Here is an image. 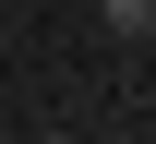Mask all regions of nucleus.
<instances>
[{
	"label": "nucleus",
	"instance_id": "obj_1",
	"mask_svg": "<svg viewBox=\"0 0 156 144\" xmlns=\"http://www.w3.org/2000/svg\"><path fill=\"white\" fill-rule=\"evenodd\" d=\"M96 24L108 36H156V0H96Z\"/></svg>",
	"mask_w": 156,
	"mask_h": 144
}]
</instances>
